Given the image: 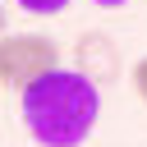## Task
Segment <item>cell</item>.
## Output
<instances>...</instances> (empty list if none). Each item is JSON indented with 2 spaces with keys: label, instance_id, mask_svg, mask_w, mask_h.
Here are the masks:
<instances>
[{
  "label": "cell",
  "instance_id": "obj_1",
  "mask_svg": "<svg viewBox=\"0 0 147 147\" xmlns=\"http://www.w3.org/2000/svg\"><path fill=\"white\" fill-rule=\"evenodd\" d=\"M18 115L37 147H78L92 138L101 119V87L87 74L55 64L51 74L18 92Z\"/></svg>",
  "mask_w": 147,
  "mask_h": 147
},
{
  "label": "cell",
  "instance_id": "obj_2",
  "mask_svg": "<svg viewBox=\"0 0 147 147\" xmlns=\"http://www.w3.org/2000/svg\"><path fill=\"white\" fill-rule=\"evenodd\" d=\"M60 41L46 32H0V87L23 92L60 64Z\"/></svg>",
  "mask_w": 147,
  "mask_h": 147
},
{
  "label": "cell",
  "instance_id": "obj_3",
  "mask_svg": "<svg viewBox=\"0 0 147 147\" xmlns=\"http://www.w3.org/2000/svg\"><path fill=\"white\" fill-rule=\"evenodd\" d=\"M74 69H78V74H87L96 87L115 83V78L124 74L119 41H115L110 32H101V28H92V32H78V41H74Z\"/></svg>",
  "mask_w": 147,
  "mask_h": 147
},
{
  "label": "cell",
  "instance_id": "obj_4",
  "mask_svg": "<svg viewBox=\"0 0 147 147\" xmlns=\"http://www.w3.org/2000/svg\"><path fill=\"white\" fill-rule=\"evenodd\" d=\"M23 14H32V18H51V14H64L69 9V0H14Z\"/></svg>",
  "mask_w": 147,
  "mask_h": 147
},
{
  "label": "cell",
  "instance_id": "obj_5",
  "mask_svg": "<svg viewBox=\"0 0 147 147\" xmlns=\"http://www.w3.org/2000/svg\"><path fill=\"white\" fill-rule=\"evenodd\" d=\"M129 83H133V96L147 106V55H142V60H133V74H129Z\"/></svg>",
  "mask_w": 147,
  "mask_h": 147
},
{
  "label": "cell",
  "instance_id": "obj_6",
  "mask_svg": "<svg viewBox=\"0 0 147 147\" xmlns=\"http://www.w3.org/2000/svg\"><path fill=\"white\" fill-rule=\"evenodd\" d=\"M92 5H96V9H124L129 0H92Z\"/></svg>",
  "mask_w": 147,
  "mask_h": 147
},
{
  "label": "cell",
  "instance_id": "obj_7",
  "mask_svg": "<svg viewBox=\"0 0 147 147\" xmlns=\"http://www.w3.org/2000/svg\"><path fill=\"white\" fill-rule=\"evenodd\" d=\"M0 32H5V9H0Z\"/></svg>",
  "mask_w": 147,
  "mask_h": 147
}]
</instances>
